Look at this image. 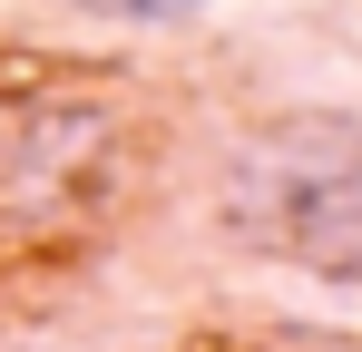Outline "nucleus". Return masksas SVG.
<instances>
[{
  "instance_id": "f257e3e1",
  "label": "nucleus",
  "mask_w": 362,
  "mask_h": 352,
  "mask_svg": "<svg viewBox=\"0 0 362 352\" xmlns=\"http://www.w3.org/2000/svg\"><path fill=\"white\" fill-rule=\"evenodd\" d=\"M235 225L323 284H362V127H284L255 147Z\"/></svg>"
},
{
  "instance_id": "f03ea898",
  "label": "nucleus",
  "mask_w": 362,
  "mask_h": 352,
  "mask_svg": "<svg viewBox=\"0 0 362 352\" xmlns=\"http://www.w3.org/2000/svg\"><path fill=\"white\" fill-rule=\"evenodd\" d=\"M127 20H196V10H216V0H118Z\"/></svg>"
}]
</instances>
